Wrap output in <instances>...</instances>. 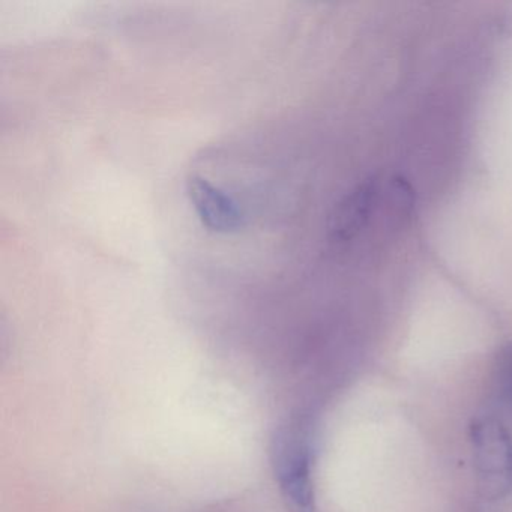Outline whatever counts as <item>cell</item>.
Here are the masks:
<instances>
[{
  "mask_svg": "<svg viewBox=\"0 0 512 512\" xmlns=\"http://www.w3.org/2000/svg\"><path fill=\"white\" fill-rule=\"evenodd\" d=\"M473 461L479 490L487 500H500L512 491V436L494 418L473 419L470 424Z\"/></svg>",
  "mask_w": 512,
  "mask_h": 512,
  "instance_id": "cell-2",
  "label": "cell"
},
{
  "mask_svg": "<svg viewBox=\"0 0 512 512\" xmlns=\"http://www.w3.org/2000/svg\"><path fill=\"white\" fill-rule=\"evenodd\" d=\"M187 193L197 215L208 229L217 233H238L245 226L244 215L236 203L208 179L188 176Z\"/></svg>",
  "mask_w": 512,
  "mask_h": 512,
  "instance_id": "cell-3",
  "label": "cell"
},
{
  "mask_svg": "<svg viewBox=\"0 0 512 512\" xmlns=\"http://www.w3.org/2000/svg\"><path fill=\"white\" fill-rule=\"evenodd\" d=\"M272 464L293 512H319L313 482V446L307 421L293 416L272 439Z\"/></svg>",
  "mask_w": 512,
  "mask_h": 512,
  "instance_id": "cell-1",
  "label": "cell"
},
{
  "mask_svg": "<svg viewBox=\"0 0 512 512\" xmlns=\"http://www.w3.org/2000/svg\"><path fill=\"white\" fill-rule=\"evenodd\" d=\"M499 385L506 397L512 398V343L500 356Z\"/></svg>",
  "mask_w": 512,
  "mask_h": 512,
  "instance_id": "cell-5",
  "label": "cell"
},
{
  "mask_svg": "<svg viewBox=\"0 0 512 512\" xmlns=\"http://www.w3.org/2000/svg\"><path fill=\"white\" fill-rule=\"evenodd\" d=\"M377 194L379 185L368 179L335 205L328 221V238L332 244H346L359 235L373 215Z\"/></svg>",
  "mask_w": 512,
  "mask_h": 512,
  "instance_id": "cell-4",
  "label": "cell"
}]
</instances>
